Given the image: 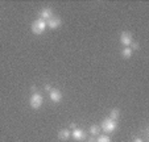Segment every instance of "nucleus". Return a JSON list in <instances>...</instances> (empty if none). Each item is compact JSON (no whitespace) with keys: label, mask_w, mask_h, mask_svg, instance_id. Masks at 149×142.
<instances>
[{"label":"nucleus","mask_w":149,"mask_h":142,"mask_svg":"<svg viewBox=\"0 0 149 142\" xmlns=\"http://www.w3.org/2000/svg\"><path fill=\"white\" fill-rule=\"evenodd\" d=\"M130 47L133 49V50H139V49H140V45H139V42H132Z\"/></svg>","instance_id":"obj_14"},{"label":"nucleus","mask_w":149,"mask_h":142,"mask_svg":"<svg viewBox=\"0 0 149 142\" xmlns=\"http://www.w3.org/2000/svg\"><path fill=\"white\" fill-rule=\"evenodd\" d=\"M119 116H120V112H119V109H112V111L110 112V118L113 121H116L119 118Z\"/></svg>","instance_id":"obj_12"},{"label":"nucleus","mask_w":149,"mask_h":142,"mask_svg":"<svg viewBox=\"0 0 149 142\" xmlns=\"http://www.w3.org/2000/svg\"><path fill=\"white\" fill-rule=\"evenodd\" d=\"M120 42L124 45L125 47H130L131 44L133 42V38H132V34L130 32H123L120 34Z\"/></svg>","instance_id":"obj_4"},{"label":"nucleus","mask_w":149,"mask_h":142,"mask_svg":"<svg viewBox=\"0 0 149 142\" xmlns=\"http://www.w3.org/2000/svg\"><path fill=\"white\" fill-rule=\"evenodd\" d=\"M71 136V132L68 130V129H62V130L58 132V138L61 139V141H66V139H69Z\"/></svg>","instance_id":"obj_8"},{"label":"nucleus","mask_w":149,"mask_h":142,"mask_svg":"<svg viewBox=\"0 0 149 142\" xmlns=\"http://www.w3.org/2000/svg\"><path fill=\"white\" fill-rule=\"evenodd\" d=\"M61 24H62L61 19L57 16H53L52 19H49L48 21H46V26H49L50 29H58L59 26H61Z\"/></svg>","instance_id":"obj_5"},{"label":"nucleus","mask_w":149,"mask_h":142,"mask_svg":"<svg viewBox=\"0 0 149 142\" xmlns=\"http://www.w3.org/2000/svg\"><path fill=\"white\" fill-rule=\"evenodd\" d=\"M88 142H96V138L95 137H90V138H88Z\"/></svg>","instance_id":"obj_16"},{"label":"nucleus","mask_w":149,"mask_h":142,"mask_svg":"<svg viewBox=\"0 0 149 142\" xmlns=\"http://www.w3.org/2000/svg\"><path fill=\"white\" fill-rule=\"evenodd\" d=\"M46 29V21L42 19H38L32 24V32L34 34H42Z\"/></svg>","instance_id":"obj_1"},{"label":"nucleus","mask_w":149,"mask_h":142,"mask_svg":"<svg viewBox=\"0 0 149 142\" xmlns=\"http://www.w3.org/2000/svg\"><path fill=\"white\" fill-rule=\"evenodd\" d=\"M100 128L103 129V132H107V133H112L116 128H118V123L113 120H111L110 117L108 118H104L103 123H102Z\"/></svg>","instance_id":"obj_2"},{"label":"nucleus","mask_w":149,"mask_h":142,"mask_svg":"<svg viewBox=\"0 0 149 142\" xmlns=\"http://www.w3.org/2000/svg\"><path fill=\"white\" fill-rule=\"evenodd\" d=\"M121 55H123L124 58H131V55H132V49H131V47H124L123 50H121Z\"/></svg>","instance_id":"obj_11"},{"label":"nucleus","mask_w":149,"mask_h":142,"mask_svg":"<svg viewBox=\"0 0 149 142\" xmlns=\"http://www.w3.org/2000/svg\"><path fill=\"white\" fill-rule=\"evenodd\" d=\"M70 128H71V129H73V130H74V129H75V128H77V125H75V124H74V123H73V124H70Z\"/></svg>","instance_id":"obj_18"},{"label":"nucleus","mask_w":149,"mask_h":142,"mask_svg":"<svg viewBox=\"0 0 149 142\" xmlns=\"http://www.w3.org/2000/svg\"><path fill=\"white\" fill-rule=\"evenodd\" d=\"M45 91H48V92H50V91H52V87L49 86V84H46V86H45Z\"/></svg>","instance_id":"obj_15"},{"label":"nucleus","mask_w":149,"mask_h":142,"mask_svg":"<svg viewBox=\"0 0 149 142\" xmlns=\"http://www.w3.org/2000/svg\"><path fill=\"white\" fill-rule=\"evenodd\" d=\"M88 132H90V134H91L93 137L99 136V133H100V128H99L98 125H91L90 129H88Z\"/></svg>","instance_id":"obj_10"},{"label":"nucleus","mask_w":149,"mask_h":142,"mask_svg":"<svg viewBox=\"0 0 149 142\" xmlns=\"http://www.w3.org/2000/svg\"><path fill=\"white\" fill-rule=\"evenodd\" d=\"M53 17V11L52 8H44L41 11V19L42 20H49Z\"/></svg>","instance_id":"obj_9"},{"label":"nucleus","mask_w":149,"mask_h":142,"mask_svg":"<svg viewBox=\"0 0 149 142\" xmlns=\"http://www.w3.org/2000/svg\"><path fill=\"white\" fill-rule=\"evenodd\" d=\"M96 142H111V138L108 136H99Z\"/></svg>","instance_id":"obj_13"},{"label":"nucleus","mask_w":149,"mask_h":142,"mask_svg":"<svg viewBox=\"0 0 149 142\" xmlns=\"http://www.w3.org/2000/svg\"><path fill=\"white\" fill-rule=\"evenodd\" d=\"M71 136H73V138L77 139V141H82V139L86 138V133H84L82 129H78V128H75L71 132Z\"/></svg>","instance_id":"obj_6"},{"label":"nucleus","mask_w":149,"mask_h":142,"mask_svg":"<svg viewBox=\"0 0 149 142\" xmlns=\"http://www.w3.org/2000/svg\"><path fill=\"white\" fill-rule=\"evenodd\" d=\"M44 103V99H42L41 94H37V92H33V95L31 96V100H29V104L33 109H38Z\"/></svg>","instance_id":"obj_3"},{"label":"nucleus","mask_w":149,"mask_h":142,"mask_svg":"<svg viewBox=\"0 0 149 142\" xmlns=\"http://www.w3.org/2000/svg\"><path fill=\"white\" fill-rule=\"evenodd\" d=\"M133 142H144V139H143V138H136Z\"/></svg>","instance_id":"obj_17"},{"label":"nucleus","mask_w":149,"mask_h":142,"mask_svg":"<svg viewBox=\"0 0 149 142\" xmlns=\"http://www.w3.org/2000/svg\"><path fill=\"white\" fill-rule=\"evenodd\" d=\"M50 99L54 101V103H59L62 100V92L58 91V89H52L50 91Z\"/></svg>","instance_id":"obj_7"}]
</instances>
